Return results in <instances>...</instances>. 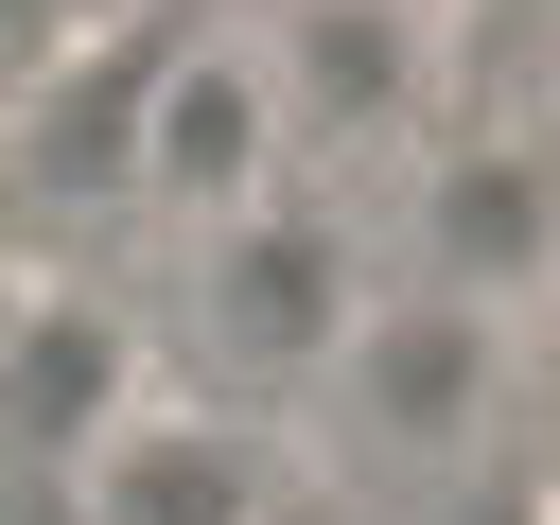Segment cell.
I'll return each mask as SVG.
<instances>
[{"label":"cell","instance_id":"cell-1","mask_svg":"<svg viewBox=\"0 0 560 525\" xmlns=\"http://www.w3.org/2000/svg\"><path fill=\"white\" fill-rule=\"evenodd\" d=\"M508 402H525V332L508 298H455V280H368L332 385H315V438L350 455V490H438L472 455H508Z\"/></svg>","mask_w":560,"mask_h":525},{"label":"cell","instance_id":"cell-2","mask_svg":"<svg viewBox=\"0 0 560 525\" xmlns=\"http://www.w3.org/2000/svg\"><path fill=\"white\" fill-rule=\"evenodd\" d=\"M350 315H368V245L315 192H262V210L175 245V385H210V402H262V420L315 402Z\"/></svg>","mask_w":560,"mask_h":525},{"label":"cell","instance_id":"cell-3","mask_svg":"<svg viewBox=\"0 0 560 525\" xmlns=\"http://www.w3.org/2000/svg\"><path fill=\"white\" fill-rule=\"evenodd\" d=\"M298 490L280 420L262 402H210V385H140L105 420V455L70 472V525H262Z\"/></svg>","mask_w":560,"mask_h":525},{"label":"cell","instance_id":"cell-4","mask_svg":"<svg viewBox=\"0 0 560 525\" xmlns=\"http://www.w3.org/2000/svg\"><path fill=\"white\" fill-rule=\"evenodd\" d=\"M402 262L525 315V298L560 280V122H438L420 210H402Z\"/></svg>","mask_w":560,"mask_h":525},{"label":"cell","instance_id":"cell-5","mask_svg":"<svg viewBox=\"0 0 560 525\" xmlns=\"http://www.w3.org/2000/svg\"><path fill=\"white\" fill-rule=\"evenodd\" d=\"M262 525H385V490H350V472H298V490L262 508Z\"/></svg>","mask_w":560,"mask_h":525},{"label":"cell","instance_id":"cell-6","mask_svg":"<svg viewBox=\"0 0 560 525\" xmlns=\"http://www.w3.org/2000/svg\"><path fill=\"white\" fill-rule=\"evenodd\" d=\"M525 315H542V332H525V402H542V420H560V280H542V298H525Z\"/></svg>","mask_w":560,"mask_h":525},{"label":"cell","instance_id":"cell-7","mask_svg":"<svg viewBox=\"0 0 560 525\" xmlns=\"http://www.w3.org/2000/svg\"><path fill=\"white\" fill-rule=\"evenodd\" d=\"M0 298H18V280H0Z\"/></svg>","mask_w":560,"mask_h":525}]
</instances>
